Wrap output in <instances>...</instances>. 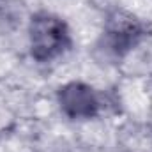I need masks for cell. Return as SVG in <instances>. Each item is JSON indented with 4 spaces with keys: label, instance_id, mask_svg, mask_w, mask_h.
Instances as JSON below:
<instances>
[{
    "label": "cell",
    "instance_id": "cell-1",
    "mask_svg": "<svg viewBox=\"0 0 152 152\" xmlns=\"http://www.w3.org/2000/svg\"><path fill=\"white\" fill-rule=\"evenodd\" d=\"M28 32L32 55L39 62H46L62 55L71 44L67 25L58 16L50 12H37L32 16Z\"/></svg>",
    "mask_w": 152,
    "mask_h": 152
},
{
    "label": "cell",
    "instance_id": "cell-2",
    "mask_svg": "<svg viewBox=\"0 0 152 152\" xmlns=\"http://www.w3.org/2000/svg\"><path fill=\"white\" fill-rule=\"evenodd\" d=\"M145 36H147L145 23L127 12L115 11L108 18L106 41H108V46L118 55L134 48Z\"/></svg>",
    "mask_w": 152,
    "mask_h": 152
},
{
    "label": "cell",
    "instance_id": "cell-3",
    "mask_svg": "<svg viewBox=\"0 0 152 152\" xmlns=\"http://www.w3.org/2000/svg\"><path fill=\"white\" fill-rule=\"evenodd\" d=\"M58 104L71 118H90L99 112V99L94 88L80 81H71L60 87Z\"/></svg>",
    "mask_w": 152,
    "mask_h": 152
}]
</instances>
